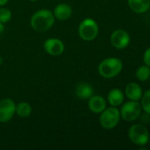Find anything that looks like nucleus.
Wrapping results in <instances>:
<instances>
[{"mask_svg": "<svg viewBox=\"0 0 150 150\" xmlns=\"http://www.w3.org/2000/svg\"><path fill=\"white\" fill-rule=\"evenodd\" d=\"M55 23L53 12L47 9H42L33 14L30 19L32 28L36 32H46L50 29Z\"/></svg>", "mask_w": 150, "mask_h": 150, "instance_id": "1", "label": "nucleus"}, {"mask_svg": "<svg viewBox=\"0 0 150 150\" xmlns=\"http://www.w3.org/2000/svg\"><path fill=\"white\" fill-rule=\"evenodd\" d=\"M123 69V62L119 58L109 57L102 61L98 66V73L103 78H113Z\"/></svg>", "mask_w": 150, "mask_h": 150, "instance_id": "2", "label": "nucleus"}, {"mask_svg": "<svg viewBox=\"0 0 150 150\" xmlns=\"http://www.w3.org/2000/svg\"><path fill=\"white\" fill-rule=\"evenodd\" d=\"M128 137L133 144L139 147H144L149 142L150 134L143 124H134L128 130Z\"/></svg>", "mask_w": 150, "mask_h": 150, "instance_id": "3", "label": "nucleus"}, {"mask_svg": "<svg viewBox=\"0 0 150 150\" xmlns=\"http://www.w3.org/2000/svg\"><path fill=\"white\" fill-rule=\"evenodd\" d=\"M120 112L119 110L115 107L111 106L109 108H105L100 115L99 121L101 126L107 130H111L115 128L119 121H120Z\"/></svg>", "mask_w": 150, "mask_h": 150, "instance_id": "4", "label": "nucleus"}, {"mask_svg": "<svg viewBox=\"0 0 150 150\" xmlns=\"http://www.w3.org/2000/svg\"><path fill=\"white\" fill-rule=\"evenodd\" d=\"M79 35L86 41L94 40L99 33L98 24L92 18H86L82 20L79 25Z\"/></svg>", "mask_w": 150, "mask_h": 150, "instance_id": "5", "label": "nucleus"}, {"mask_svg": "<svg viewBox=\"0 0 150 150\" xmlns=\"http://www.w3.org/2000/svg\"><path fill=\"white\" fill-rule=\"evenodd\" d=\"M120 112L121 118L126 122H133L138 120L141 114L142 108L141 104L138 101L130 100L126 102L122 107Z\"/></svg>", "mask_w": 150, "mask_h": 150, "instance_id": "6", "label": "nucleus"}, {"mask_svg": "<svg viewBox=\"0 0 150 150\" xmlns=\"http://www.w3.org/2000/svg\"><path fill=\"white\" fill-rule=\"evenodd\" d=\"M131 38L129 33L123 29L115 30L111 36V43L117 49H124L130 44Z\"/></svg>", "mask_w": 150, "mask_h": 150, "instance_id": "7", "label": "nucleus"}, {"mask_svg": "<svg viewBox=\"0 0 150 150\" xmlns=\"http://www.w3.org/2000/svg\"><path fill=\"white\" fill-rule=\"evenodd\" d=\"M16 105L11 98L0 100V122L6 123L10 121L15 114Z\"/></svg>", "mask_w": 150, "mask_h": 150, "instance_id": "8", "label": "nucleus"}, {"mask_svg": "<svg viewBox=\"0 0 150 150\" xmlns=\"http://www.w3.org/2000/svg\"><path fill=\"white\" fill-rule=\"evenodd\" d=\"M43 47L46 53L52 56H58L65 51V44L61 40L56 38L46 40L43 44Z\"/></svg>", "mask_w": 150, "mask_h": 150, "instance_id": "9", "label": "nucleus"}, {"mask_svg": "<svg viewBox=\"0 0 150 150\" xmlns=\"http://www.w3.org/2000/svg\"><path fill=\"white\" fill-rule=\"evenodd\" d=\"M88 108L94 113H101L106 108V101L102 96L93 95L89 98Z\"/></svg>", "mask_w": 150, "mask_h": 150, "instance_id": "10", "label": "nucleus"}, {"mask_svg": "<svg viewBox=\"0 0 150 150\" xmlns=\"http://www.w3.org/2000/svg\"><path fill=\"white\" fill-rule=\"evenodd\" d=\"M125 94L130 100L139 101L142 97L143 91L141 87L137 83H130L126 87Z\"/></svg>", "mask_w": 150, "mask_h": 150, "instance_id": "11", "label": "nucleus"}, {"mask_svg": "<svg viewBox=\"0 0 150 150\" xmlns=\"http://www.w3.org/2000/svg\"><path fill=\"white\" fill-rule=\"evenodd\" d=\"M54 17L59 20H66L71 18L72 14V7L65 3L57 4L54 8Z\"/></svg>", "mask_w": 150, "mask_h": 150, "instance_id": "12", "label": "nucleus"}, {"mask_svg": "<svg viewBox=\"0 0 150 150\" xmlns=\"http://www.w3.org/2000/svg\"><path fill=\"white\" fill-rule=\"evenodd\" d=\"M130 9L137 13L142 14L150 9V0H127Z\"/></svg>", "mask_w": 150, "mask_h": 150, "instance_id": "13", "label": "nucleus"}, {"mask_svg": "<svg viewBox=\"0 0 150 150\" xmlns=\"http://www.w3.org/2000/svg\"><path fill=\"white\" fill-rule=\"evenodd\" d=\"M94 94L93 87L88 83H80L76 86L75 95L80 99H89Z\"/></svg>", "mask_w": 150, "mask_h": 150, "instance_id": "14", "label": "nucleus"}, {"mask_svg": "<svg viewBox=\"0 0 150 150\" xmlns=\"http://www.w3.org/2000/svg\"><path fill=\"white\" fill-rule=\"evenodd\" d=\"M108 102L111 106H115L118 107L119 105H121L124 103L125 100V94L123 93V91L119 89H112L110 91V92L108 93V97H107Z\"/></svg>", "mask_w": 150, "mask_h": 150, "instance_id": "15", "label": "nucleus"}, {"mask_svg": "<svg viewBox=\"0 0 150 150\" xmlns=\"http://www.w3.org/2000/svg\"><path fill=\"white\" fill-rule=\"evenodd\" d=\"M15 112L20 118H27L32 112V107L27 102H19L18 105H16Z\"/></svg>", "mask_w": 150, "mask_h": 150, "instance_id": "16", "label": "nucleus"}, {"mask_svg": "<svg viewBox=\"0 0 150 150\" xmlns=\"http://www.w3.org/2000/svg\"><path fill=\"white\" fill-rule=\"evenodd\" d=\"M135 76L137 79H139L141 82H145L150 78V67L145 65L141 66L137 69L135 72Z\"/></svg>", "mask_w": 150, "mask_h": 150, "instance_id": "17", "label": "nucleus"}, {"mask_svg": "<svg viewBox=\"0 0 150 150\" xmlns=\"http://www.w3.org/2000/svg\"><path fill=\"white\" fill-rule=\"evenodd\" d=\"M141 100V105L142 110L145 112L150 114V90H148L145 93L142 94Z\"/></svg>", "mask_w": 150, "mask_h": 150, "instance_id": "18", "label": "nucleus"}, {"mask_svg": "<svg viewBox=\"0 0 150 150\" xmlns=\"http://www.w3.org/2000/svg\"><path fill=\"white\" fill-rule=\"evenodd\" d=\"M11 18V11L7 8L1 7L0 8V22L4 24V23H7L8 21H10Z\"/></svg>", "mask_w": 150, "mask_h": 150, "instance_id": "19", "label": "nucleus"}, {"mask_svg": "<svg viewBox=\"0 0 150 150\" xmlns=\"http://www.w3.org/2000/svg\"><path fill=\"white\" fill-rule=\"evenodd\" d=\"M140 118H141V123H142L143 125H145V124L147 125V124H149L150 123L149 113H148V112H144V113H143V114H141Z\"/></svg>", "mask_w": 150, "mask_h": 150, "instance_id": "20", "label": "nucleus"}, {"mask_svg": "<svg viewBox=\"0 0 150 150\" xmlns=\"http://www.w3.org/2000/svg\"><path fill=\"white\" fill-rule=\"evenodd\" d=\"M143 62L144 63L150 67V47L144 52V54H143Z\"/></svg>", "mask_w": 150, "mask_h": 150, "instance_id": "21", "label": "nucleus"}, {"mask_svg": "<svg viewBox=\"0 0 150 150\" xmlns=\"http://www.w3.org/2000/svg\"><path fill=\"white\" fill-rule=\"evenodd\" d=\"M9 0H0V6H4L8 3Z\"/></svg>", "mask_w": 150, "mask_h": 150, "instance_id": "22", "label": "nucleus"}, {"mask_svg": "<svg viewBox=\"0 0 150 150\" xmlns=\"http://www.w3.org/2000/svg\"><path fill=\"white\" fill-rule=\"evenodd\" d=\"M4 31V23H1V22H0V33H2Z\"/></svg>", "mask_w": 150, "mask_h": 150, "instance_id": "23", "label": "nucleus"}, {"mask_svg": "<svg viewBox=\"0 0 150 150\" xmlns=\"http://www.w3.org/2000/svg\"><path fill=\"white\" fill-rule=\"evenodd\" d=\"M3 63V58H2V56H0V65Z\"/></svg>", "mask_w": 150, "mask_h": 150, "instance_id": "24", "label": "nucleus"}, {"mask_svg": "<svg viewBox=\"0 0 150 150\" xmlns=\"http://www.w3.org/2000/svg\"><path fill=\"white\" fill-rule=\"evenodd\" d=\"M29 1H31V2H34V1H37V0H29Z\"/></svg>", "mask_w": 150, "mask_h": 150, "instance_id": "25", "label": "nucleus"}, {"mask_svg": "<svg viewBox=\"0 0 150 150\" xmlns=\"http://www.w3.org/2000/svg\"><path fill=\"white\" fill-rule=\"evenodd\" d=\"M0 40H1V38H0Z\"/></svg>", "mask_w": 150, "mask_h": 150, "instance_id": "26", "label": "nucleus"}]
</instances>
